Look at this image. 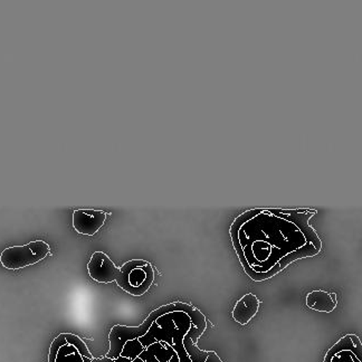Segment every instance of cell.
I'll return each mask as SVG.
<instances>
[{
	"instance_id": "6da1fadb",
	"label": "cell",
	"mask_w": 362,
	"mask_h": 362,
	"mask_svg": "<svg viewBox=\"0 0 362 362\" xmlns=\"http://www.w3.org/2000/svg\"><path fill=\"white\" fill-rule=\"evenodd\" d=\"M176 311L185 312L186 315H189L192 325L196 327V329L202 334L205 332L206 328H207V321H206L205 315L202 312L194 309V306L182 303V302L167 304V305L160 306L159 309L151 312L149 317L144 320V322L139 327H125V325H115V327H113L112 330L110 331V350L107 352V357L110 359L117 360V358L120 357L123 346L128 341L136 340V339H140L146 336L151 329L152 325L160 317Z\"/></svg>"
},
{
	"instance_id": "7a4b0ae2",
	"label": "cell",
	"mask_w": 362,
	"mask_h": 362,
	"mask_svg": "<svg viewBox=\"0 0 362 362\" xmlns=\"http://www.w3.org/2000/svg\"><path fill=\"white\" fill-rule=\"evenodd\" d=\"M155 280V272L151 265L142 259H132L120 267L117 276L119 288L134 296H144Z\"/></svg>"
},
{
	"instance_id": "3957f363",
	"label": "cell",
	"mask_w": 362,
	"mask_h": 362,
	"mask_svg": "<svg viewBox=\"0 0 362 362\" xmlns=\"http://www.w3.org/2000/svg\"><path fill=\"white\" fill-rule=\"evenodd\" d=\"M49 253V245L44 240H34L26 245L6 248L0 254V263L5 269H16L32 267L43 261Z\"/></svg>"
},
{
	"instance_id": "277c9868",
	"label": "cell",
	"mask_w": 362,
	"mask_h": 362,
	"mask_svg": "<svg viewBox=\"0 0 362 362\" xmlns=\"http://www.w3.org/2000/svg\"><path fill=\"white\" fill-rule=\"evenodd\" d=\"M323 362H362V342L356 334H346L333 344Z\"/></svg>"
},
{
	"instance_id": "5b68a950",
	"label": "cell",
	"mask_w": 362,
	"mask_h": 362,
	"mask_svg": "<svg viewBox=\"0 0 362 362\" xmlns=\"http://www.w3.org/2000/svg\"><path fill=\"white\" fill-rule=\"evenodd\" d=\"M88 271L92 280L102 284L115 282L120 274V269L115 267V264L103 252L92 254L88 264Z\"/></svg>"
},
{
	"instance_id": "8992f818",
	"label": "cell",
	"mask_w": 362,
	"mask_h": 362,
	"mask_svg": "<svg viewBox=\"0 0 362 362\" xmlns=\"http://www.w3.org/2000/svg\"><path fill=\"white\" fill-rule=\"evenodd\" d=\"M177 331V325L171 319L170 313L163 315L152 325L151 329L146 336L138 339L140 344L147 349L148 346H151L156 342H165L169 346H173V336Z\"/></svg>"
},
{
	"instance_id": "52a82bcc",
	"label": "cell",
	"mask_w": 362,
	"mask_h": 362,
	"mask_svg": "<svg viewBox=\"0 0 362 362\" xmlns=\"http://www.w3.org/2000/svg\"><path fill=\"white\" fill-rule=\"evenodd\" d=\"M107 219V214L94 209H78L73 213V227L81 235L93 236Z\"/></svg>"
},
{
	"instance_id": "ba28073f",
	"label": "cell",
	"mask_w": 362,
	"mask_h": 362,
	"mask_svg": "<svg viewBox=\"0 0 362 362\" xmlns=\"http://www.w3.org/2000/svg\"><path fill=\"white\" fill-rule=\"evenodd\" d=\"M259 309V300L253 293H247L235 304L233 319L240 325H245L253 319Z\"/></svg>"
},
{
	"instance_id": "9c48e42d",
	"label": "cell",
	"mask_w": 362,
	"mask_h": 362,
	"mask_svg": "<svg viewBox=\"0 0 362 362\" xmlns=\"http://www.w3.org/2000/svg\"><path fill=\"white\" fill-rule=\"evenodd\" d=\"M306 306L313 311L331 313L338 305L337 294L327 291L317 290L310 292L305 298Z\"/></svg>"
},
{
	"instance_id": "30bf717a",
	"label": "cell",
	"mask_w": 362,
	"mask_h": 362,
	"mask_svg": "<svg viewBox=\"0 0 362 362\" xmlns=\"http://www.w3.org/2000/svg\"><path fill=\"white\" fill-rule=\"evenodd\" d=\"M148 351L155 356L156 359L159 362H169L173 354H176L173 346L165 342H156L148 346Z\"/></svg>"
},
{
	"instance_id": "8fae6325",
	"label": "cell",
	"mask_w": 362,
	"mask_h": 362,
	"mask_svg": "<svg viewBox=\"0 0 362 362\" xmlns=\"http://www.w3.org/2000/svg\"><path fill=\"white\" fill-rule=\"evenodd\" d=\"M144 349H146V348L140 344V341H139L138 339L128 341V342L125 344V346H123L120 357L128 358V359L132 361V360L136 359V358L144 352Z\"/></svg>"
},
{
	"instance_id": "7c38bea8",
	"label": "cell",
	"mask_w": 362,
	"mask_h": 362,
	"mask_svg": "<svg viewBox=\"0 0 362 362\" xmlns=\"http://www.w3.org/2000/svg\"><path fill=\"white\" fill-rule=\"evenodd\" d=\"M131 362H159L157 359H156L155 356L153 354H150L147 349H144V352H142L140 356H139L136 359L132 360Z\"/></svg>"
}]
</instances>
